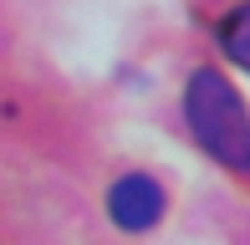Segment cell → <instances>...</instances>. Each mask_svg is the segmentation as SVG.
Segmentation results:
<instances>
[{
  "instance_id": "cell-2",
  "label": "cell",
  "mask_w": 250,
  "mask_h": 245,
  "mask_svg": "<svg viewBox=\"0 0 250 245\" xmlns=\"http://www.w3.org/2000/svg\"><path fill=\"white\" fill-rule=\"evenodd\" d=\"M107 215L118 220L123 230H148L158 215H164V189H158L148 174H128V179L112 184L107 194Z\"/></svg>"
},
{
  "instance_id": "cell-3",
  "label": "cell",
  "mask_w": 250,
  "mask_h": 245,
  "mask_svg": "<svg viewBox=\"0 0 250 245\" xmlns=\"http://www.w3.org/2000/svg\"><path fill=\"white\" fill-rule=\"evenodd\" d=\"M220 46H225V57H230V61H240L245 72H250V5H240V10H230V16H225Z\"/></svg>"
},
{
  "instance_id": "cell-1",
  "label": "cell",
  "mask_w": 250,
  "mask_h": 245,
  "mask_svg": "<svg viewBox=\"0 0 250 245\" xmlns=\"http://www.w3.org/2000/svg\"><path fill=\"white\" fill-rule=\"evenodd\" d=\"M184 113H189V128H194L199 148L209 159H220L235 174H250V107L240 102V92L220 72H194Z\"/></svg>"
}]
</instances>
